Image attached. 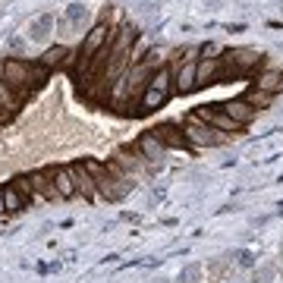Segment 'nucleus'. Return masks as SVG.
Masks as SVG:
<instances>
[{
  "label": "nucleus",
  "mask_w": 283,
  "mask_h": 283,
  "mask_svg": "<svg viewBox=\"0 0 283 283\" xmlns=\"http://www.w3.org/2000/svg\"><path fill=\"white\" fill-rule=\"evenodd\" d=\"M4 82L10 88H38L47 82V69L41 63H32V60H16V57H7L4 60Z\"/></svg>",
  "instance_id": "nucleus-1"
},
{
  "label": "nucleus",
  "mask_w": 283,
  "mask_h": 283,
  "mask_svg": "<svg viewBox=\"0 0 283 283\" xmlns=\"http://www.w3.org/2000/svg\"><path fill=\"white\" fill-rule=\"evenodd\" d=\"M110 41H113V29H110V26H104V22H98V26H94V29L85 35V38H82L79 57H76V60H79V66H76V76H79V79H82V73H85L88 60H91V57L101 51V47H107Z\"/></svg>",
  "instance_id": "nucleus-2"
},
{
  "label": "nucleus",
  "mask_w": 283,
  "mask_h": 283,
  "mask_svg": "<svg viewBox=\"0 0 283 283\" xmlns=\"http://www.w3.org/2000/svg\"><path fill=\"white\" fill-rule=\"evenodd\" d=\"M192 116H198V120L208 123V126H214L217 132H239V129H242L230 113H223V110H220V104H217V107H208V104H202V107H195Z\"/></svg>",
  "instance_id": "nucleus-3"
},
{
  "label": "nucleus",
  "mask_w": 283,
  "mask_h": 283,
  "mask_svg": "<svg viewBox=\"0 0 283 283\" xmlns=\"http://www.w3.org/2000/svg\"><path fill=\"white\" fill-rule=\"evenodd\" d=\"M183 132H186V138H189V145H217V142H220V132H217V129L208 126V123H202L198 116H189L186 126H183Z\"/></svg>",
  "instance_id": "nucleus-4"
},
{
  "label": "nucleus",
  "mask_w": 283,
  "mask_h": 283,
  "mask_svg": "<svg viewBox=\"0 0 283 283\" xmlns=\"http://www.w3.org/2000/svg\"><path fill=\"white\" fill-rule=\"evenodd\" d=\"M220 60L233 69V76H245V73H252V69L261 63V54H255V51H242V47H239V51H223Z\"/></svg>",
  "instance_id": "nucleus-5"
},
{
  "label": "nucleus",
  "mask_w": 283,
  "mask_h": 283,
  "mask_svg": "<svg viewBox=\"0 0 283 283\" xmlns=\"http://www.w3.org/2000/svg\"><path fill=\"white\" fill-rule=\"evenodd\" d=\"M151 135H155L161 145H170V148H189V138H186V132H180L173 123H161V126H155L151 129Z\"/></svg>",
  "instance_id": "nucleus-6"
},
{
  "label": "nucleus",
  "mask_w": 283,
  "mask_h": 283,
  "mask_svg": "<svg viewBox=\"0 0 283 283\" xmlns=\"http://www.w3.org/2000/svg\"><path fill=\"white\" fill-rule=\"evenodd\" d=\"M47 176H51V183H54V189H57V195H60V198H73L79 192L76 183H73V176H69V170L51 167V170H47Z\"/></svg>",
  "instance_id": "nucleus-7"
},
{
  "label": "nucleus",
  "mask_w": 283,
  "mask_h": 283,
  "mask_svg": "<svg viewBox=\"0 0 283 283\" xmlns=\"http://www.w3.org/2000/svg\"><path fill=\"white\" fill-rule=\"evenodd\" d=\"M220 110H223V113H230V116H233V120L239 123V126H245V123H249L252 116H255V107H252V104L245 101V98H236V101L220 104Z\"/></svg>",
  "instance_id": "nucleus-8"
},
{
  "label": "nucleus",
  "mask_w": 283,
  "mask_h": 283,
  "mask_svg": "<svg viewBox=\"0 0 283 283\" xmlns=\"http://www.w3.org/2000/svg\"><path fill=\"white\" fill-rule=\"evenodd\" d=\"M66 170H69V176H73V183H76V189H79V192L85 195V198H91V195H94V189H98V186H94L91 173L85 170V164H69Z\"/></svg>",
  "instance_id": "nucleus-9"
},
{
  "label": "nucleus",
  "mask_w": 283,
  "mask_h": 283,
  "mask_svg": "<svg viewBox=\"0 0 283 283\" xmlns=\"http://www.w3.org/2000/svg\"><path fill=\"white\" fill-rule=\"evenodd\" d=\"M195 73H198V63L180 66V73H176V82H173V85L180 88L183 94H186V91H195V88H198V85H195Z\"/></svg>",
  "instance_id": "nucleus-10"
},
{
  "label": "nucleus",
  "mask_w": 283,
  "mask_h": 283,
  "mask_svg": "<svg viewBox=\"0 0 283 283\" xmlns=\"http://www.w3.org/2000/svg\"><path fill=\"white\" fill-rule=\"evenodd\" d=\"M167 94H170V91H161V88H151V85H148L145 98H142V107H138V113H148V110L161 107V104H167Z\"/></svg>",
  "instance_id": "nucleus-11"
},
{
  "label": "nucleus",
  "mask_w": 283,
  "mask_h": 283,
  "mask_svg": "<svg viewBox=\"0 0 283 283\" xmlns=\"http://www.w3.org/2000/svg\"><path fill=\"white\" fill-rule=\"evenodd\" d=\"M51 29H54V16H51V13H44V16H38V19L32 22L29 35H32V41H44L47 35H51Z\"/></svg>",
  "instance_id": "nucleus-12"
},
{
  "label": "nucleus",
  "mask_w": 283,
  "mask_h": 283,
  "mask_svg": "<svg viewBox=\"0 0 283 283\" xmlns=\"http://www.w3.org/2000/svg\"><path fill=\"white\" fill-rule=\"evenodd\" d=\"M138 148H142V155L151 158V161H158V158L164 155V145H161V142H158L155 135H151V132H145V135L138 138Z\"/></svg>",
  "instance_id": "nucleus-13"
},
{
  "label": "nucleus",
  "mask_w": 283,
  "mask_h": 283,
  "mask_svg": "<svg viewBox=\"0 0 283 283\" xmlns=\"http://www.w3.org/2000/svg\"><path fill=\"white\" fill-rule=\"evenodd\" d=\"M283 88V73H277V69H270V73H261L258 76V91H280Z\"/></svg>",
  "instance_id": "nucleus-14"
},
{
  "label": "nucleus",
  "mask_w": 283,
  "mask_h": 283,
  "mask_svg": "<svg viewBox=\"0 0 283 283\" xmlns=\"http://www.w3.org/2000/svg\"><path fill=\"white\" fill-rule=\"evenodd\" d=\"M63 57H66V47H63V44H57V47H51V51H44L41 66H44V69H54V66H60V63H63Z\"/></svg>",
  "instance_id": "nucleus-15"
},
{
  "label": "nucleus",
  "mask_w": 283,
  "mask_h": 283,
  "mask_svg": "<svg viewBox=\"0 0 283 283\" xmlns=\"http://www.w3.org/2000/svg\"><path fill=\"white\" fill-rule=\"evenodd\" d=\"M29 180L35 183V189H38L41 195H47V198H54V195H57V189H54V183H47V176H44L41 170H35V173L29 176Z\"/></svg>",
  "instance_id": "nucleus-16"
},
{
  "label": "nucleus",
  "mask_w": 283,
  "mask_h": 283,
  "mask_svg": "<svg viewBox=\"0 0 283 283\" xmlns=\"http://www.w3.org/2000/svg\"><path fill=\"white\" fill-rule=\"evenodd\" d=\"M4 202H7V211H22L26 208V198H22L13 186H4Z\"/></svg>",
  "instance_id": "nucleus-17"
},
{
  "label": "nucleus",
  "mask_w": 283,
  "mask_h": 283,
  "mask_svg": "<svg viewBox=\"0 0 283 283\" xmlns=\"http://www.w3.org/2000/svg\"><path fill=\"white\" fill-rule=\"evenodd\" d=\"M0 107H10V110H16V107H19V98L13 94V88H10L4 79H0Z\"/></svg>",
  "instance_id": "nucleus-18"
},
{
  "label": "nucleus",
  "mask_w": 283,
  "mask_h": 283,
  "mask_svg": "<svg viewBox=\"0 0 283 283\" xmlns=\"http://www.w3.org/2000/svg\"><path fill=\"white\" fill-rule=\"evenodd\" d=\"M82 19H85V7H82V4H69L66 7V22L76 26V22H82Z\"/></svg>",
  "instance_id": "nucleus-19"
},
{
  "label": "nucleus",
  "mask_w": 283,
  "mask_h": 283,
  "mask_svg": "<svg viewBox=\"0 0 283 283\" xmlns=\"http://www.w3.org/2000/svg\"><path fill=\"white\" fill-rule=\"evenodd\" d=\"M236 261H239V267H252L255 264V255L249 249H239V252H236Z\"/></svg>",
  "instance_id": "nucleus-20"
},
{
  "label": "nucleus",
  "mask_w": 283,
  "mask_h": 283,
  "mask_svg": "<svg viewBox=\"0 0 283 283\" xmlns=\"http://www.w3.org/2000/svg\"><path fill=\"white\" fill-rule=\"evenodd\" d=\"M245 101H249V104H261V107H267L270 94H267V91H258V88H255V91H252V94H249V98H245Z\"/></svg>",
  "instance_id": "nucleus-21"
},
{
  "label": "nucleus",
  "mask_w": 283,
  "mask_h": 283,
  "mask_svg": "<svg viewBox=\"0 0 283 283\" xmlns=\"http://www.w3.org/2000/svg\"><path fill=\"white\" fill-rule=\"evenodd\" d=\"M195 277H198V264H189L183 274H180V283H192Z\"/></svg>",
  "instance_id": "nucleus-22"
},
{
  "label": "nucleus",
  "mask_w": 283,
  "mask_h": 283,
  "mask_svg": "<svg viewBox=\"0 0 283 283\" xmlns=\"http://www.w3.org/2000/svg\"><path fill=\"white\" fill-rule=\"evenodd\" d=\"M22 47H26V44H22V38H10V51H16V54H22Z\"/></svg>",
  "instance_id": "nucleus-23"
},
{
  "label": "nucleus",
  "mask_w": 283,
  "mask_h": 283,
  "mask_svg": "<svg viewBox=\"0 0 283 283\" xmlns=\"http://www.w3.org/2000/svg\"><path fill=\"white\" fill-rule=\"evenodd\" d=\"M202 54H205V57H211V54H220V47H217V44H205V47H202Z\"/></svg>",
  "instance_id": "nucleus-24"
},
{
  "label": "nucleus",
  "mask_w": 283,
  "mask_h": 283,
  "mask_svg": "<svg viewBox=\"0 0 283 283\" xmlns=\"http://www.w3.org/2000/svg\"><path fill=\"white\" fill-rule=\"evenodd\" d=\"M10 116H13V110H7V107H0V123H7Z\"/></svg>",
  "instance_id": "nucleus-25"
},
{
  "label": "nucleus",
  "mask_w": 283,
  "mask_h": 283,
  "mask_svg": "<svg viewBox=\"0 0 283 283\" xmlns=\"http://www.w3.org/2000/svg\"><path fill=\"white\" fill-rule=\"evenodd\" d=\"M7 211V202H4V189H0V214Z\"/></svg>",
  "instance_id": "nucleus-26"
},
{
  "label": "nucleus",
  "mask_w": 283,
  "mask_h": 283,
  "mask_svg": "<svg viewBox=\"0 0 283 283\" xmlns=\"http://www.w3.org/2000/svg\"><path fill=\"white\" fill-rule=\"evenodd\" d=\"M280 214H283V205H280Z\"/></svg>",
  "instance_id": "nucleus-27"
}]
</instances>
